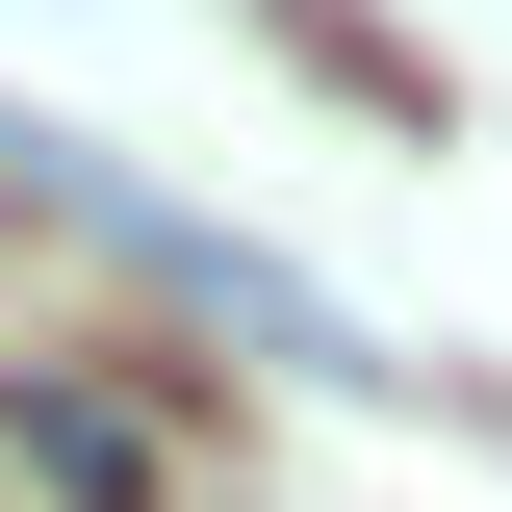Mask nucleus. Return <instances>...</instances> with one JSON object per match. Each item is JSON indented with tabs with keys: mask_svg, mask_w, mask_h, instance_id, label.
I'll list each match as a JSON object with an SVG mask.
<instances>
[{
	"mask_svg": "<svg viewBox=\"0 0 512 512\" xmlns=\"http://www.w3.org/2000/svg\"><path fill=\"white\" fill-rule=\"evenodd\" d=\"M0 436H26V487H52V512H180V436H154L128 384H77V359H26Z\"/></svg>",
	"mask_w": 512,
	"mask_h": 512,
	"instance_id": "1",
	"label": "nucleus"
}]
</instances>
